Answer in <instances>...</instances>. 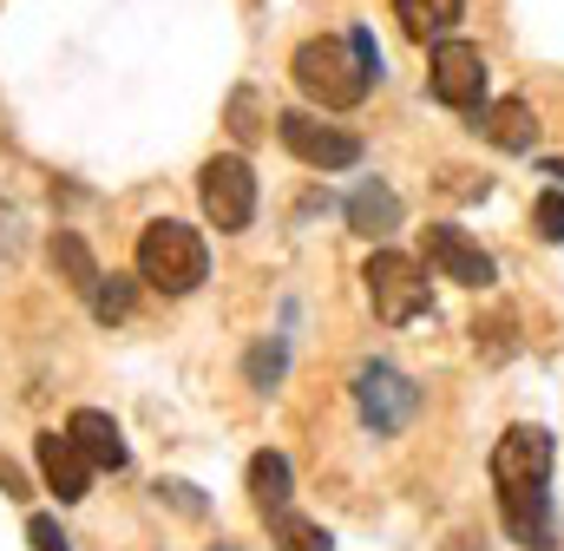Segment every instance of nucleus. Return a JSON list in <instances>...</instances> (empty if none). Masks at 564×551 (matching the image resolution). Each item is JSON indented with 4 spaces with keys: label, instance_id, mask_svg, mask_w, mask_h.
Masks as SVG:
<instances>
[{
    "label": "nucleus",
    "instance_id": "obj_25",
    "mask_svg": "<svg viewBox=\"0 0 564 551\" xmlns=\"http://www.w3.org/2000/svg\"><path fill=\"white\" fill-rule=\"evenodd\" d=\"M473 335H486L492 355H512V315H499V322H486V328H473Z\"/></svg>",
    "mask_w": 564,
    "mask_h": 551
},
{
    "label": "nucleus",
    "instance_id": "obj_2",
    "mask_svg": "<svg viewBox=\"0 0 564 551\" xmlns=\"http://www.w3.org/2000/svg\"><path fill=\"white\" fill-rule=\"evenodd\" d=\"M210 270V250H204V237L191 230V224H177V217H158V224H144L139 230V276L151 289H164V295H191L197 282Z\"/></svg>",
    "mask_w": 564,
    "mask_h": 551
},
{
    "label": "nucleus",
    "instance_id": "obj_19",
    "mask_svg": "<svg viewBox=\"0 0 564 551\" xmlns=\"http://www.w3.org/2000/svg\"><path fill=\"white\" fill-rule=\"evenodd\" d=\"M276 551H328V532H322L315 519L276 512Z\"/></svg>",
    "mask_w": 564,
    "mask_h": 551
},
{
    "label": "nucleus",
    "instance_id": "obj_3",
    "mask_svg": "<svg viewBox=\"0 0 564 551\" xmlns=\"http://www.w3.org/2000/svg\"><path fill=\"white\" fill-rule=\"evenodd\" d=\"M361 282H368V302H375V315L381 322H421L426 315V270L414 263V257H401V250H375L368 257V270H361Z\"/></svg>",
    "mask_w": 564,
    "mask_h": 551
},
{
    "label": "nucleus",
    "instance_id": "obj_17",
    "mask_svg": "<svg viewBox=\"0 0 564 551\" xmlns=\"http://www.w3.org/2000/svg\"><path fill=\"white\" fill-rule=\"evenodd\" d=\"M250 499H257L263 519L289 512V460H282V453H257V460H250Z\"/></svg>",
    "mask_w": 564,
    "mask_h": 551
},
{
    "label": "nucleus",
    "instance_id": "obj_22",
    "mask_svg": "<svg viewBox=\"0 0 564 551\" xmlns=\"http://www.w3.org/2000/svg\"><path fill=\"white\" fill-rule=\"evenodd\" d=\"M230 132L243 138V144L263 132V126H257V99H250V93H237V99H230Z\"/></svg>",
    "mask_w": 564,
    "mask_h": 551
},
{
    "label": "nucleus",
    "instance_id": "obj_6",
    "mask_svg": "<svg viewBox=\"0 0 564 551\" xmlns=\"http://www.w3.org/2000/svg\"><path fill=\"white\" fill-rule=\"evenodd\" d=\"M355 408H361V420H368L375 433H401V426L421 413V388H414L394 361H368V368L355 375Z\"/></svg>",
    "mask_w": 564,
    "mask_h": 551
},
{
    "label": "nucleus",
    "instance_id": "obj_15",
    "mask_svg": "<svg viewBox=\"0 0 564 551\" xmlns=\"http://www.w3.org/2000/svg\"><path fill=\"white\" fill-rule=\"evenodd\" d=\"M459 13H466V0H394V20L408 40H446L459 26Z\"/></svg>",
    "mask_w": 564,
    "mask_h": 551
},
{
    "label": "nucleus",
    "instance_id": "obj_21",
    "mask_svg": "<svg viewBox=\"0 0 564 551\" xmlns=\"http://www.w3.org/2000/svg\"><path fill=\"white\" fill-rule=\"evenodd\" d=\"M276 375H282V348H276V342H263V348H250V381H257V388H270Z\"/></svg>",
    "mask_w": 564,
    "mask_h": 551
},
{
    "label": "nucleus",
    "instance_id": "obj_12",
    "mask_svg": "<svg viewBox=\"0 0 564 551\" xmlns=\"http://www.w3.org/2000/svg\"><path fill=\"white\" fill-rule=\"evenodd\" d=\"M66 433L79 440V453H86L99 473H119V466H126V440H119V420H112V413L79 408L73 420H66Z\"/></svg>",
    "mask_w": 564,
    "mask_h": 551
},
{
    "label": "nucleus",
    "instance_id": "obj_18",
    "mask_svg": "<svg viewBox=\"0 0 564 551\" xmlns=\"http://www.w3.org/2000/svg\"><path fill=\"white\" fill-rule=\"evenodd\" d=\"M86 302H93V315H99V322H126V315H132V276H119V270L99 276Z\"/></svg>",
    "mask_w": 564,
    "mask_h": 551
},
{
    "label": "nucleus",
    "instance_id": "obj_4",
    "mask_svg": "<svg viewBox=\"0 0 564 551\" xmlns=\"http://www.w3.org/2000/svg\"><path fill=\"white\" fill-rule=\"evenodd\" d=\"M426 93L453 112H479L486 106V53L473 40H433V60H426Z\"/></svg>",
    "mask_w": 564,
    "mask_h": 551
},
{
    "label": "nucleus",
    "instance_id": "obj_8",
    "mask_svg": "<svg viewBox=\"0 0 564 551\" xmlns=\"http://www.w3.org/2000/svg\"><path fill=\"white\" fill-rule=\"evenodd\" d=\"M552 479V433L545 426H506V440L492 446V486H545Z\"/></svg>",
    "mask_w": 564,
    "mask_h": 551
},
{
    "label": "nucleus",
    "instance_id": "obj_14",
    "mask_svg": "<svg viewBox=\"0 0 564 551\" xmlns=\"http://www.w3.org/2000/svg\"><path fill=\"white\" fill-rule=\"evenodd\" d=\"M348 230H361L368 244L388 237V230H401V197H394L388 184H361V191L348 197Z\"/></svg>",
    "mask_w": 564,
    "mask_h": 551
},
{
    "label": "nucleus",
    "instance_id": "obj_7",
    "mask_svg": "<svg viewBox=\"0 0 564 551\" xmlns=\"http://www.w3.org/2000/svg\"><path fill=\"white\" fill-rule=\"evenodd\" d=\"M276 132L308 171H348V164H361V138L341 132V126H322L315 112H282Z\"/></svg>",
    "mask_w": 564,
    "mask_h": 551
},
{
    "label": "nucleus",
    "instance_id": "obj_16",
    "mask_svg": "<svg viewBox=\"0 0 564 551\" xmlns=\"http://www.w3.org/2000/svg\"><path fill=\"white\" fill-rule=\"evenodd\" d=\"M46 257H53V270H59V282H66L73 295H93V282L106 276L99 263H93V250H86V237H79V230H53Z\"/></svg>",
    "mask_w": 564,
    "mask_h": 551
},
{
    "label": "nucleus",
    "instance_id": "obj_24",
    "mask_svg": "<svg viewBox=\"0 0 564 551\" xmlns=\"http://www.w3.org/2000/svg\"><path fill=\"white\" fill-rule=\"evenodd\" d=\"M13 250H20V217L0 204V276H7V263H13Z\"/></svg>",
    "mask_w": 564,
    "mask_h": 551
},
{
    "label": "nucleus",
    "instance_id": "obj_10",
    "mask_svg": "<svg viewBox=\"0 0 564 551\" xmlns=\"http://www.w3.org/2000/svg\"><path fill=\"white\" fill-rule=\"evenodd\" d=\"M33 453H40V479L59 493V506H79L86 486H93V473H99V466L79 453V440H73V433H40Z\"/></svg>",
    "mask_w": 564,
    "mask_h": 551
},
{
    "label": "nucleus",
    "instance_id": "obj_11",
    "mask_svg": "<svg viewBox=\"0 0 564 551\" xmlns=\"http://www.w3.org/2000/svg\"><path fill=\"white\" fill-rule=\"evenodd\" d=\"M499 512H506V532H512L519 545L552 551V539H558V519H552L545 486H512V493H499Z\"/></svg>",
    "mask_w": 564,
    "mask_h": 551
},
{
    "label": "nucleus",
    "instance_id": "obj_1",
    "mask_svg": "<svg viewBox=\"0 0 564 551\" xmlns=\"http://www.w3.org/2000/svg\"><path fill=\"white\" fill-rule=\"evenodd\" d=\"M289 73H295L302 99H315L322 112H355L368 99V86H375V73L355 53V40H302Z\"/></svg>",
    "mask_w": 564,
    "mask_h": 551
},
{
    "label": "nucleus",
    "instance_id": "obj_26",
    "mask_svg": "<svg viewBox=\"0 0 564 551\" xmlns=\"http://www.w3.org/2000/svg\"><path fill=\"white\" fill-rule=\"evenodd\" d=\"M545 177H558L564 184V158H545Z\"/></svg>",
    "mask_w": 564,
    "mask_h": 551
},
{
    "label": "nucleus",
    "instance_id": "obj_5",
    "mask_svg": "<svg viewBox=\"0 0 564 551\" xmlns=\"http://www.w3.org/2000/svg\"><path fill=\"white\" fill-rule=\"evenodd\" d=\"M197 204H204V217L217 224V230H250V217H257V171H250V158H210L204 171H197Z\"/></svg>",
    "mask_w": 564,
    "mask_h": 551
},
{
    "label": "nucleus",
    "instance_id": "obj_9",
    "mask_svg": "<svg viewBox=\"0 0 564 551\" xmlns=\"http://www.w3.org/2000/svg\"><path fill=\"white\" fill-rule=\"evenodd\" d=\"M421 250H426V263L446 276V282H466V289H492V257L466 237V230H453V224H426L421 230Z\"/></svg>",
    "mask_w": 564,
    "mask_h": 551
},
{
    "label": "nucleus",
    "instance_id": "obj_23",
    "mask_svg": "<svg viewBox=\"0 0 564 551\" xmlns=\"http://www.w3.org/2000/svg\"><path fill=\"white\" fill-rule=\"evenodd\" d=\"M26 539H33V551H73V545H66V532H59L46 512H40V519H26Z\"/></svg>",
    "mask_w": 564,
    "mask_h": 551
},
{
    "label": "nucleus",
    "instance_id": "obj_20",
    "mask_svg": "<svg viewBox=\"0 0 564 551\" xmlns=\"http://www.w3.org/2000/svg\"><path fill=\"white\" fill-rule=\"evenodd\" d=\"M532 224H539L545 244H564V191H545V197L532 204Z\"/></svg>",
    "mask_w": 564,
    "mask_h": 551
},
{
    "label": "nucleus",
    "instance_id": "obj_13",
    "mask_svg": "<svg viewBox=\"0 0 564 551\" xmlns=\"http://www.w3.org/2000/svg\"><path fill=\"white\" fill-rule=\"evenodd\" d=\"M479 138H492L499 151H532L539 119H532V99H499V106H479Z\"/></svg>",
    "mask_w": 564,
    "mask_h": 551
}]
</instances>
